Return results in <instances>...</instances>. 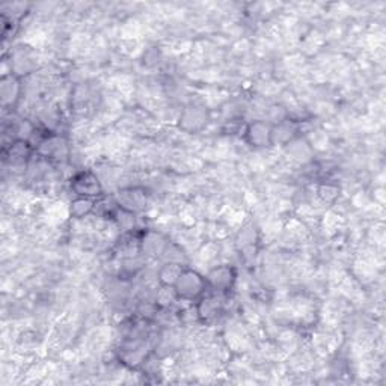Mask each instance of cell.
Wrapping results in <instances>:
<instances>
[{
    "label": "cell",
    "mask_w": 386,
    "mask_h": 386,
    "mask_svg": "<svg viewBox=\"0 0 386 386\" xmlns=\"http://www.w3.org/2000/svg\"><path fill=\"white\" fill-rule=\"evenodd\" d=\"M115 204L125 212L139 214L148 209L150 193L145 187H125L115 193Z\"/></svg>",
    "instance_id": "obj_3"
},
{
    "label": "cell",
    "mask_w": 386,
    "mask_h": 386,
    "mask_svg": "<svg viewBox=\"0 0 386 386\" xmlns=\"http://www.w3.org/2000/svg\"><path fill=\"white\" fill-rule=\"evenodd\" d=\"M23 94V86L20 77L16 74H4L0 80V97H2L4 109L14 108L20 101Z\"/></svg>",
    "instance_id": "obj_8"
},
{
    "label": "cell",
    "mask_w": 386,
    "mask_h": 386,
    "mask_svg": "<svg viewBox=\"0 0 386 386\" xmlns=\"http://www.w3.org/2000/svg\"><path fill=\"white\" fill-rule=\"evenodd\" d=\"M209 121V113L204 108L190 106L184 109L179 115V128H183L184 132L195 133L207 124Z\"/></svg>",
    "instance_id": "obj_10"
},
{
    "label": "cell",
    "mask_w": 386,
    "mask_h": 386,
    "mask_svg": "<svg viewBox=\"0 0 386 386\" xmlns=\"http://www.w3.org/2000/svg\"><path fill=\"white\" fill-rule=\"evenodd\" d=\"M222 296H225V294L209 290L197 302L195 313H197V317L202 321V323H210V321L216 320L219 315L224 313Z\"/></svg>",
    "instance_id": "obj_6"
},
{
    "label": "cell",
    "mask_w": 386,
    "mask_h": 386,
    "mask_svg": "<svg viewBox=\"0 0 386 386\" xmlns=\"http://www.w3.org/2000/svg\"><path fill=\"white\" fill-rule=\"evenodd\" d=\"M259 231L254 225L244 226L236 240V246L244 260H252L259 251Z\"/></svg>",
    "instance_id": "obj_9"
},
{
    "label": "cell",
    "mask_w": 386,
    "mask_h": 386,
    "mask_svg": "<svg viewBox=\"0 0 386 386\" xmlns=\"http://www.w3.org/2000/svg\"><path fill=\"white\" fill-rule=\"evenodd\" d=\"M184 267H186V264H179V263H163V266L159 270V275H157L160 286L174 287L179 273H182V270Z\"/></svg>",
    "instance_id": "obj_13"
},
{
    "label": "cell",
    "mask_w": 386,
    "mask_h": 386,
    "mask_svg": "<svg viewBox=\"0 0 386 386\" xmlns=\"http://www.w3.org/2000/svg\"><path fill=\"white\" fill-rule=\"evenodd\" d=\"M272 125L266 121H252L244 128V140L254 148L272 147Z\"/></svg>",
    "instance_id": "obj_7"
},
{
    "label": "cell",
    "mask_w": 386,
    "mask_h": 386,
    "mask_svg": "<svg viewBox=\"0 0 386 386\" xmlns=\"http://www.w3.org/2000/svg\"><path fill=\"white\" fill-rule=\"evenodd\" d=\"M174 290L178 301L198 302L202 296L209 291V286L207 279H205L204 275L186 266L182 270V273H179Z\"/></svg>",
    "instance_id": "obj_1"
},
{
    "label": "cell",
    "mask_w": 386,
    "mask_h": 386,
    "mask_svg": "<svg viewBox=\"0 0 386 386\" xmlns=\"http://www.w3.org/2000/svg\"><path fill=\"white\" fill-rule=\"evenodd\" d=\"M71 192L75 197L79 198H91V199H100L105 195V189L100 182L97 174L89 169H83L73 175L70 182Z\"/></svg>",
    "instance_id": "obj_2"
},
{
    "label": "cell",
    "mask_w": 386,
    "mask_h": 386,
    "mask_svg": "<svg viewBox=\"0 0 386 386\" xmlns=\"http://www.w3.org/2000/svg\"><path fill=\"white\" fill-rule=\"evenodd\" d=\"M97 207V199L75 197L70 204V216L73 219H85L93 214Z\"/></svg>",
    "instance_id": "obj_12"
},
{
    "label": "cell",
    "mask_w": 386,
    "mask_h": 386,
    "mask_svg": "<svg viewBox=\"0 0 386 386\" xmlns=\"http://www.w3.org/2000/svg\"><path fill=\"white\" fill-rule=\"evenodd\" d=\"M298 137V127L291 120H282L272 125V145H288Z\"/></svg>",
    "instance_id": "obj_11"
},
{
    "label": "cell",
    "mask_w": 386,
    "mask_h": 386,
    "mask_svg": "<svg viewBox=\"0 0 386 386\" xmlns=\"http://www.w3.org/2000/svg\"><path fill=\"white\" fill-rule=\"evenodd\" d=\"M169 240L160 231L145 229L139 234V252L150 259H162Z\"/></svg>",
    "instance_id": "obj_5"
},
{
    "label": "cell",
    "mask_w": 386,
    "mask_h": 386,
    "mask_svg": "<svg viewBox=\"0 0 386 386\" xmlns=\"http://www.w3.org/2000/svg\"><path fill=\"white\" fill-rule=\"evenodd\" d=\"M340 195V189L338 186L335 184H330V183H326V184H321L318 187V197L323 199L325 202H332L335 201Z\"/></svg>",
    "instance_id": "obj_15"
},
{
    "label": "cell",
    "mask_w": 386,
    "mask_h": 386,
    "mask_svg": "<svg viewBox=\"0 0 386 386\" xmlns=\"http://www.w3.org/2000/svg\"><path fill=\"white\" fill-rule=\"evenodd\" d=\"M207 279L209 290L226 294L236 286L237 281V270L231 264H221L213 267L210 272L205 275Z\"/></svg>",
    "instance_id": "obj_4"
},
{
    "label": "cell",
    "mask_w": 386,
    "mask_h": 386,
    "mask_svg": "<svg viewBox=\"0 0 386 386\" xmlns=\"http://www.w3.org/2000/svg\"><path fill=\"white\" fill-rule=\"evenodd\" d=\"M177 301H178V298H177L174 287L160 286V290L156 294V306L165 310V308H169Z\"/></svg>",
    "instance_id": "obj_14"
}]
</instances>
